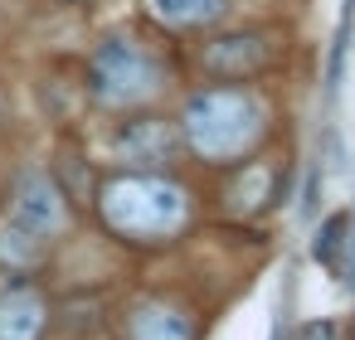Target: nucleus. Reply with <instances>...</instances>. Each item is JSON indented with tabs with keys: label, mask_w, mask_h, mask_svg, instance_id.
Returning a JSON list of instances; mask_svg holds the SVG:
<instances>
[{
	"label": "nucleus",
	"mask_w": 355,
	"mask_h": 340,
	"mask_svg": "<svg viewBox=\"0 0 355 340\" xmlns=\"http://www.w3.org/2000/svg\"><path fill=\"white\" fill-rule=\"evenodd\" d=\"M103 219L112 233L122 238H137V243H151V238H171L190 204H185V190L166 175H117L103 185Z\"/></svg>",
	"instance_id": "1"
},
{
	"label": "nucleus",
	"mask_w": 355,
	"mask_h": 340,
	"mask_svg": "<svg viewBox=\"0 0 355 340\" xmlns=\"http://www.w3.org/2000/svg\"><path fill=\"white\" fill-rule=\"evenodd\" d=\"M268 107L243 88H209L195 93L185 107V136L205 161H234L263 136Z\"/></svg>",
	"instance_id": "2"
},
{
	"label": "nucleus",
	"mask_w": 355,
	"mask_h": 340,
	"mask_svg": "<svg viewBox=\"0 0 355 340\" xmlns=\"http://www.w3.org/2000/svg\"><path fill=\"white\" fill-rule=\"evenodd\" d=\"M166 83V69L132 39H107L93 54V93L103 102H146Z\"/></svg>",
	"instance_id": "3"
},
{
	"label": "nucleus",
	"mask_w": 355,
	"mask_h": 340,
	"mask_svg": "<svg viewBox=\"0 0 355 340\" xmlns=\"http://www.w3.org/2000/svg\"><path fill=\"white\" fill-rule=\"evenodd\" d=\"M64 219H69V209H64V195L54 190L49 175H20L15 180L10 219H6L15 233H25V238H35L44 248V238H54L64 229Z\"/></svg>",
	"instance_id": "4"
},
{
	"label": "nucleus",
	"mask_w": 355,
	"mask_h": 340,
	"mask_svg": "<svg viewBox=\"0 0 355 340\" xmlns=\"http://www.w3.org/2000/svg\"><path fill=\"white\" fill-rule=\"evenodd\" d=\"M44 330V296L35 287H10L0 292V340H40Z\"/></svg>",
	"instance_id": "5"
},
{
	"label": "nucleus",
	"mask_w": 355,
	"mask_h": 340,
	"mask_svg": "<svg viewBox=\"0 0 355 340\" xmlns=\"http://www.w3.org/2000/svg\"><path fill=\"white\" fill-rule=\"evenodd\" d=\"M268 64V44L253 39V35H234V39H219L205 49V69L209 73H224V78H243V73H258Z\"/></svg>",
	"instance_id": "6"
},
{
	"label": "nucleus",
	"mask_w": 355,
	"mask_h": 340,
	"mask_svg": "<svg viewBox=\"0 0 355 340\" xmlns=\"http://www.w3.org/2000/svg\"><path fill=\"white\" fill-rule=\"evenodd\" d=\"M132 340H190V321L166 306H141L132 316Z\"/></svg>",
	"instance_id": "7"
},
{
	"label": "nucleus",
	"mask_w": 355,
	"mask_h": 340,
	"mask_svg": "<svg viewBox=\"0 0 355 340\" xmlns=\"http://www.w3.org/2000/svg\"><path fill=\"white\" fill-rule=\"evenodd\" d=\"M224 6L229 0H151L156 20H166V25H209L224 15Z\"/></svg>",
	"instance_id": "8"
},
{
	"label": "nucleus",
	"mask_w": 355,
	"mask_h": 340,
	"mask_svg": "<svg viewBox=\"0 0 355 340\" xmlns=\"http://www.w3.org/2000/svg\"><path fill=\"white\" fill-rule=\"evenodd\" d=\"M117 146H122L127 156L151 161V156H166L175 141H171V127H166V122H132V127L117 136Z\"/></svg>",
	"instance_id": "9"
},
{
	"label": "nucleus",
	"mask_w": 355,
	"mask_h": 340,
	"mask_svg": "<svg viewBox=\"0 0 355 340\" xmlns=\"http://www.w3.org/2000/svg\"><path fill=\"white\" fill-rule=\"evenodd\" d=\"M345 233H350V214H331V219L316 229V238H311V258H316V262H340V248L350 243Z\"/></svg>",
	"instance_id": "10"
},
{
	"label": "nucleus",
	"mask_w": 355,
	"mask_h": 340,
	"mask_svg": "<svg viewBox=\"0 0 355 340\" xmlns=\"http://www.w3.org/2000/svg\"><path fill=\"white\" fill-rule=\"evenodd\" d=\"M331 335H336V325H331V321H316V325H306V330H302V340H331Z\"/></svg>",
	"instance_id": "11"
}]
</instances>
